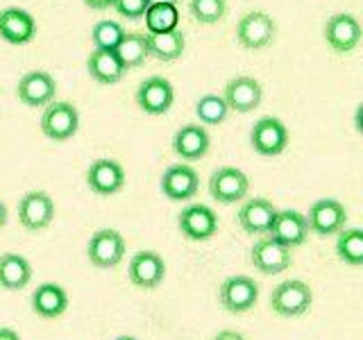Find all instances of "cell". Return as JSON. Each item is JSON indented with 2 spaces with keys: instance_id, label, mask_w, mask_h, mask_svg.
Returning a JSON list of instances; mask_svg holds the SVG:
<instances>
[{
  "instance_id": "cell-19",
  "label": "cell",
  "mask_w": 363,
  "mask_h": 340,
  "mask_svg": "<svg viewBox=\"0 0 363 340\" xmlns=\"http://www.w3.org/2000/svg\"><path fill=\"white\" fill-rule=\"evenodd\" d=\"M37 37V18L21 7L0 11V39L11 45H26Z\"/></svg>"
},
{
  "instance_id": "cell-4",
  "label": "cell",
  "mask_w": 363,
  "mask_h": 340,
  "mask_svg": "<svg viewBox=\"0 0 363 340\" xmlns=\"http://www.w3.org/2000/svg\"><path fill=\"white\" fill-rule=\"evenodd\" d=\"M306 218V227L309 232L315 236H336L347 222V211L345 207L334 198H323L315 200L309 213L304 215Z\"/></svg>"
},
{
  "instance_id": "cell-3",
  "label": "cell",
  "mask_w": 363,
  "mask_h": 340,
  "mask_svg": "<svg viewBox=\"0 0 363 340\" xmlns=\"http://www.w3.org/2000/svg\"><path fill=\"white\" fill-rule=\"evenodd\" d=\"M277 26L266 11H247L236 23V41L247 50L266 48L275 41Z\"/></svg>"
},
{
  "instance_id": "cell-31",
  "label": "cell",
  "mask_w": 363,
  "mask_h": 340,
  "mask_svg": "<svg viewBox=\"0 0 363 340\" xmlns=\"http://www.w3.org/2000/svg\"><path fill=\"white\" fill-rule=\"evenodd\" d=\"M123 37H125V30L116 21H100L94 26V30H91L94 48H100V50H116Z\"/></svg>"
},
{
  "instance_id": "cell-1",
  "label": "cell",
  "mask_w": 363,
  "mask_h": 340,
  "mask_svg": "<svg viewBox=\"0 0 363 340\" xmlns=\"http://www.w3.org/2000/svg\"><path fill=\"white\" fill-rule=\"evenodd\" d=\"M311 304H313V290L309 288V283H304L300 279L281 281L270 293V309L281 317H300L311 309Z\"/></svg>"
},
{
  "instance_id": "cell-22",
  "label": "cell",
  "mask_w": 363,
  "mask_h": 340,
  "mask_svg": "<svg viewBox=\"0 0 363 340\" xmlns=\"http://www.w3.org/2000/svg\"><path fill=\"white\" fill-rule=\"evenodd\" d=\"M209 145H211L209 132L196 123H189L184 128H179L173 139V150L184 162H198V159H202L209 152Z\"/></svg>"
},
{
  "instance_id": "cell-16",
  "label": "cell",
  "mask_w": 363,
  "mask_h": 340,
  "mask_svg": "<svg viewBox=\"0 0 363 340\" xmlns=\"http://www.w3.org/2000/svg\"><path fill=\"white\" fill-rule=\"evenodd\" d=\"M250 261L264 275H279V272H286L291 268L293 256L289 247H284L266 236L259 238L252 245V249H250Z\"/></svg>"
},
{
  "instance_id": "cell-27",
  "label": "cell",
  "mask_w": 363,
  "mask_h": 340,
  "mask_svg": "<svg viewBox=\"0 0 363 340\" xmlns=\"http://www.w3.org/2000/svg\"><path fill=\"white\" fill-rule=\"evenodd\" d=\"M118 60L123 62L125 68H139L145 64V60L150 57V45H147V34L132 32L125 34L123 41L116 48Z\"/></svg>"
},
{
  "instance_id": "cell-32",
  "label": "cell",
  "mask_w": 363,
  "mask_h": 340,
  "mask_svg": "<svg viewBox=\"0 0 363 340\" xmlns=\"http://www.w3.org/2000/svg\"><path fill=\"white\" fill-rule=\"evenodd\" d=\"M227 3L225 0H189L191 16L204 26H213L225 16Z\"/></svg>"
},
{
  "instance_id": "cell-35",
  "label": "cell",
  "mask_w": 363,
  "mask_h": 340,
  "mask_svg": "<svg viewBox=\"0 0 363 340\" xmlns=\"http://www.w3.org/2000/svg\"><path fill=\"white\" fill-rule=\"evenodd\" d=\"M213 340H245V338H243V334L232 332V329H223V332L213 336Z\"/></svg>"
},
{
  "instance_id": "cell-39",
  "label": "cell",
  "mask_w": 363,
  "mask_h": 340,
  "mask_svg": "<svg viewBox=\"0 0 363 340\" xmlns=\"http://www.w3.org/2000/svg\"><path fill=\"white\" fill-rule=\"evenodd\" d=\"M113 340H139V338H134V336H121V338H113Z\"/></svg>"
},
{
  "instance_id": "cell-28",
  "label": "cell",
  "mask_w": 363,
  "mask_h": 340,
  "mask_svg": "<svg viewBox=\"0 0 363 340\" xmlns=\"http://www.w3.org/2000/svg\"><path fill=\"white\" fill-rule=\"evenodd\" d=\"M336 254L345 266H363V232L357 227H350V230L343 227L336 234Z\"/></svg>"
},
{
  "instance_id": "cell-15",
  "label": "cell",
  "mask_w": 363,
  "mask_h": 340,
  "mask_svg": "<svg viewBox=\"0 0 363 340\" xmlns=\"http://www.w3.org/2000/svg\"><path fill=\"white\" fill-rule=\"evenodd\" d=\"M57 82L50 73L45 71H30L18 79L16 96L26 107H45L55 100Z\"/></svg>"
},
{
  "instance_id": "cell-10",
  "label": "cell",
  "mask_w": 363,
  "mask_h": 340,
  "mask_svg": "<svg viewBox=\"0 0 363 340\" xmlns=\"http://www.w3.org/2000/svg\"><path fill=\"white\" fill-rule=\"evenodd\" d=\"M200 175L189 164H173L162 175V193L170 202H186L198 196Z\"/></svg>"
},
{
  "instance_id": "cell-18",
  "label": "cell",
  "mask_w": 363,
  "mask_h": 340,
  "mask_svg": "<svg viewBox=\"0 0 363 340\" xmlns=\"http://www.w3.org/2000/svg\"><path fill=\"white\" fill-rule=\"evenodd\" d=\"M261 98H264V89L250 75H238L230 79L223 91V100L227 102V109L238 113L255 111L261 105Z\"/></svg>"
},
{
  "instance_id": "cell-23",
  "label": "cell",
  "mask_w": 363,
  "mask_h": 340,
  "mask_svg": "<svg viewBox=\"0 0 363 340\" xmlns=\"http://www.w3.org/2000/svg\"><path fill=\"white\" fill-rule=\"evenodd\" d=\"M86 71L98 84H116L123 79L128 68H125L123 62L118 60L116 50L94 48V52H91L89 60H86Z\"/></svg>"
},
{
  "instance_id": "cell-8",
  "label": "cell",
  "mask_w": 363,
  "mask_h": 340,
  "mask_svg": "<svg viewBox=\"0 0 363 340\" xmlns=\"http://www.w3.org/2000/svg\"><path fill=\"white\" fill-rule=\"evenodd\" d=\"M177 227L189 241H209L218 232V215L207 204H189L177 215Z\"/></svg>"
},
{
  "instance_id": "cell-25",
  "label": "cell",
  "mask_w": 363,
  "mask_h": 340,
  "mask_svg": "<svg viewBox=\"0 0 363 340\" xmlns=\"http://www.w3.org/2000/svg\"><path fill=\"white\" fill-rule=\"evenodd\" d=\"M32 279V266L26 256L5 252L0 254V288L23 290Z\"/></svg>"
},
{
  "instance_id": "cell-24",
  "label": "cell",
  "mask_w": 363,
  "mask_h": 340,
  "mask_svg": "<svg viewBox=\"0 0 363 340\" xmlns=\"http://www.w3.org/2000/svg\"><path fill=\"white\" fill-rule=\"evenodd\" d=\"M66 309H68V293L60 283H41L32 293V311L45 317V320L64 315Z\"/></svg>"
},
{
  "instance_id": "cell-5",
  "label": "cell",
  "mask_w": 363,
  "mask_h": 340,
  "mask_svg": "<svg viewBox=\"0 0 363 340\" xmlns=\"http://www.w3.org/2000/svg\"><path fill=\"white\" fill-rule=\"evenodd\" d=\"M289 128L275 116H264L255 123L252 132H250V143H252L255 152L261 157H277L286 150L289 145Z\"/></svg>"
},
{
  "instance_id": "cell-36",
  "label": "cell",
  "mask_w": 363,
  "mask_h": 340,
  "mask_svg": "<svg viewBox=\"0 0 363 340\" xmlns=\"http://www.w3.org/2000/svg\"><path fill=\"white\" fill-rule=\"evenodd\" d=\"M0 340H21V336L9 327H0Z\"/></svg>"
},
{
  "instance_id": "cell-37",
  "label": "cell",
  "mask_w": 363,
  "mask_h": 340,
  "mask_svg": "<svg viewBox=\"0 0 363 340\" xmlns=\"http://www.w3.org/2000/svg\"><path fill=\"white\" fill-rule=\"evenodd\" d=\"M7 225V207H5V202L0 200V230Z\"/></svg>"
},
{
  "instance_id": "cell-30",
  "label": "cell",
  "mask_w": 363,
  "mask_h": 340,
  "mask_svg": "<svg viewBox=\"0 0 363 340\" xmlns=\"http://www.w3.org/2000/svg\"><path fill=\"white\" fill-rule=\"evenodd\" d=\"M230 109H227V102L218 94H204L196 102V116L200 118L202 125H220Z\"/></svg>"
},
{
  "instance_id": "cell-13",
  "label": "cell",
  "mask_w": 363,
  "mask_h": 340,
  "mask_svg": "<svg viewBox=\"0 0 363 340\" xmlns=\"http://www.w3.org/2000/svg\"><path fill=\"white\" fill-rule=\"evenodd\" d=\"M55 218V200L43 191H30L18 202V222L30 232L45 230Z\"/></svg>"
},
{
  "instance_id": "cell-34",
  "label": "cell",
  "mask_w": 363,
  "mask_h": 340,
  "mask_svg": "<svg viewBox=\"0 0 363 340\" xmlns=\"http://www.w3.org/2000/svg\"><path fill=\"white\" fill-rule=\"evenodd\" d=\"M84 5H86L89 9L102 11V9H109V7H113V0H84Z\"/></svg>"
},
{
  "instance_id": "cell-33",
  "label": "cell",
  "mask_w": 363,
  "mask_h": 340,
  "mask_svg": "<svg viewBox=\"0 0 363 340\" xmlns=\"http://www.w3.org/2000/svg\"><path fill=\"white\" fill-rule=\"evenodd\" d=\"M150 0H113V9L128 21H141Z\"/></svg>"
},
{
  "instance_id": "cell-6",
  "label": "cell",
  "mask_w": 363,
  "mask_h": 340,
  "mask_svg": "<svg viewBox=\"0 0 363 340\" xmlns=\"http://www.w3.org/2000/svg\"><path fill=\"white\" fill-rule=\"evenodd\" d=\"M79 128V113L71 102H50L45 105L41 116V132L50 141H68L73 139Z\"/></svg>"
},
{
  "instance_id": "cell-38",
  "label": "cell",
  "mask_w": 363,
  "mask_h": 340,
  "mask_svg": "<svg viewBox=\"0 0 363 340\" xmlns=\"http://www.w3.org/2000/svg\"><path fill=\"white\" fill-rule=\"evenodd\" d=\"M152 3H162V5H175V7H177L179 0H150V5H152Z\"/></svg>"
},
{
  "instance_id": "cell-12",
  "label": "cell",
  "mask_w": 363,
  "mask_h": 340,
  "mask_svg": "<svg viewBox=\"0 0 363 340\" xmlns=\"http://www.w3.org/2000/svg\"><path fill=\"white\" fill-rule=\"evenodd\" d=\"M175 102V89L162 75H152L143 79L136 89V105L150 116H162Z\"/></svg>"
},
{
  "instance_id": "cell-7",
  "label": "cell",
  "mask_w": 363,
  "mask_h": 340,
  "mask_svg": "<svg viewBox=\"0 0 363 340\" xmlns=\"http://www.w3.org/2000/svg\"><path fill=\"white\" fill-rule=\"evenodd\" d=\"M86 256L100 270L116 268L125 256V238L116 230H98L86 245Z\"/></svg>"
},
{
  "instance_id": "cell-26",
  "label": "cell",
  "mask_w": 363,
  "mask_h": 340,
  "mask_svg": "<svg viewBox=\"0 0 363 340\" xmlns=\"http://www.w3.org/2000/svg\"><path fill=\"white\" fill-rule=\"evenodd\" d=\"M147 45H150V57H155V60L175 62L186 48V34L177 28L162 34H147Z\"/></svg>"
},
{
  "instance_id": "cell-29",
  "label": "cell",
  "mask_w": 363,
  "mask_h": 340,
  "mask_svg": "<svg viewBox=\"0 0 363 340\" xmlns=\"http://www.w3.org/2000/svg\"><path fill=\"white\" fill-rule=\"evenodd\" d=\"M145 28L150 34H162V32H170L177 28L179 23V11L175 5H162V3H152L147 5L145 14Z\"/></svg>"
},
{
  "instance_id": "cell-20",
  "label": "cell",
  "mask_w": 363,
  "mask_h": 340,
  "mask_svg": "<svg viewBox=\"0 0 363 340\" xmlns=\"http://www.w3.org/2000/svg\"><path fill=\"white\" fill-rule=\"evenodd\" d=\"M86 184L96 196H113L125 186V170L116 159H96L86 170Z\"/></svg>"
},
{
  "instance_id": "cell-17",
  "label": "cell",
  "mask_w": 363,
  "mask_h": 340,
  "mask_svg": "<svg viewBox=\"0 0 363 340\" xmlns=\"http://www.w3.org/2000/svg\"><path fill=\"white\" fill-rule=\"evenodd\" d=\"M325 41L338 55H347L361 41V26L352 14H334L325 23Z\"/></svg>"
},
{
  "instance_id": "cell-21",
  "label": "cell",
  "mask_w": 363,
  "mask_h": 340,
  "mask_svg": "<svg viewBox=\"0 0 363 340\" xmlns=\"http://www.w3.org/2000/svg\"><path fill=\"white\" fill-rule=\"evenodd\" d=\"M277 215V207L266 198L245 200L241 211H238V225L250 236H264L268 234L272 220Z\"/></svg>"
},
{
  "instance_id": "cell-11",
  "label": "cell",
  "mask_w": 363,
  "mask_h": 340,
  "mask_svg": "<svg viewBox=\"0 0 363 340\" xmlns=\"http://www.w3.org/2000/svg\"><path fill=\"white\" fill-rule=\"evenodd\" d=\"M128 277L136 288L155 290L166 277V261L162 254L152 252V249H143V252L132 254L128 264Z\"/></svg>"
},
{
  "instance_id": "cell-2",
  "label": "cell",
  "mask_w": 363,
  "mask_h": 340,
  "mask_svg": "<svg viewBox=\"0 0 363 340\" xmlns=\"http://www.w3.org/2000/svg\"><path fill=\"white\" fill-rule=\"evenodd\" d=\"M259 300V283L247 275L227 277L220 283L218 302L227 313H247Z\"/></svg>"
},
{
  "instance_id": "cell-14",
  "label": "cell",
  "mask_w": 363,
  "mask_h": 340,
  "mask_svg": "<svg viewBox=\"0 0 363 340\" xmlns=\"http://www.w3.org/2000/svg\"><path fill=\"white\" fill-rule=\"evenodd\" d=\"M266 236L289 249L304 245V241L309 238V227H306L304 213L295 211V209L277 211L275 220H272Z\"/></svg>"
},
{
  "instance_id": "cell-9",
  "label": "cell",
  "mask_w": 363,
  "mask_h": 340,
  "mask_svg": "<svg viewBox=\"0 0 363 340\" xmlns=\"http://www.w3.org/2000/svg\"><path fill=\"white\" fill-rule=\"evenodd\" d=\"M250 191V179L243 170L234 166H223L213 170L209 177V193L216 202L220 204H234L241 202Z\"/></svg>"
}]
</instances>
